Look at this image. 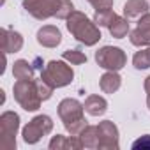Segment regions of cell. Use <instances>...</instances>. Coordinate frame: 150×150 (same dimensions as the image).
<instances>
[{
    "label": "cell",
    "mask_w": 150,
    "mask_h": 150,
    "mask_svg": "<svg viewBox=\"0 0 150 150\" xmlns=\"http://www.w3.org/2000/svg\"><path fill=\"white\" fill-rule=\"evenodd\" d=\"M67 30L72 34V37L76 39L78 42L85 44V46H94L99 42L101 39V30L96 25L94 20H88L85 13L74 11L67 20Z\"/></svg>",
    "instance_id": "2"
},
{
    "label": "cell",
    "mask_w": 150,
    "mask_h": 150,
    "mask_svg": "<svg viewBox=\"0 0 150 150\" xmlns=\"http://www.w3.org/2000/svg\"><path fill=\"white\" fill-rule=\"evenodd\" d=\"M132 148L134 150H150V134H145V136L138 138L132 143Z\"/></svg>",
    "instance_id": "25"
},
{
    "label": "cell",
    "mask_w": 150,
    "mask_h": 150,
    "mask_svg": "<svg viewBox=\"0 0 150 150\" xmlns=\"http://www.w3.org/2000/svg\"><path fill=\"white\" fill-rule=\"evenodd\" d=\"M143 87H145V92H146V94H150V76H146V78H145Z\"/></svg>",
    "instance_id": "27"
},
{
    "label": "cell",
    "mask_w": 150,
    "mask_h": 150,
    "mask_svg": "<svg viewBox=\"0 0 150 150\" xmlns=\"http://www.w3.org/2000/svg\"><path fill=\"white\" fill-rule=\"evenodd\" d=\"M41 78L50 83L53 88H62L72 83L74 78V71L69 64H65V60H51L48 62L42 71H41Z\"/></svg>",
    "instance_id": "3"
},
{
    "label": "cell",
    "mask_w": 150,
    "mask_h": 150,
    "mask_svg": "<svg viewBox=\"0 0 150 150\" xmlns=\"http://www.w3.org/2000/svg\"><path fill=\"white\" fill-rule=\"evenodd\" d=\"M48 146L51 150H65V148H69V138H65L62 134H57V136L51 138V141H50Z\"/></svg>",
    "instance_id": "24"
},
{
    "label": "cell",
    "mask_w": 150,
    "mask_h": 150,
    "mask_svg": "<svg viewBox=\"0 0 150 150\" xmlns=\"http://www.w3.org/2000/svg\"><path fill=\"white\" fill-rule=\"evenodd\" d=\"M99 148L101 150H118V127L111 120L99 122Z\"/></svg>",
    "instance_id": "8"
},
{
    "label": "cell",
    "mask_w": 150,
    "mask_h": 150,
    "mask_svg": "<svg viewBox=\"0 0 150 150\" xmlns=\"http://www.w3.org/2000/svg\"><path fill=\"white\" fill-rule=\"evenodd\" d=\"M35 85H37V92H39V96H41L42 101H48V99L53 96V90H55V88H53L50 83H46L42 78L35 80Z\"/></svg>",
    "instance_id": "23"
},
{
    "label": "cell",
    "mask_w": 150,
    "mask_h": 150,
    "mask_svg": "<svg viewBox=\"0 0 150 150\" xmlns=\"http://www.w3.org/2000/svg\"><path fill=\"white\" fill-rule=\"evenodd\" d=\"M34 71L35 65L25 58H20L13 64V74L16 80H34Z\"/></svg>",
    "instance_id": "16"
},
{
    "label": "cell",
    "mask_w": 150,
    "mask_h": 150,
    "mask_svg": "<svg viewBox=\"0 0 150 150\" xmlns=\"http://www.w3.org/2000/svg\"><path fill=\"white\" fill-rule=\"evenodd\" d=\"M80 139L85 148H99V127L97 125H87L83 132L80 134Z\"/></svg>",
    "instance_id": "17"
},
{
    "label": "cell",
    "mask_w": 150,
    "mask_h": 150,
    "mask_svg": "<svg viewBox=\"0 0 150 150\" xmlns=\"http://www.w3.org/2000/svg\"><path fill=\"white\" fill-rule=\"evenodd\" d=\"M53 131V120L51 117L48 115H37L34 117L21 131V136H23V141L28 143V145H35L42 136L50 134Z\"/></svg>",
    "instance_id": "7"
},
{
    "label": "cell",
    "mask_w": 150,
    "mask_h": 150,
    "mask_svg": "<svg viewBox=\"0 0 150 150\" xmlns=\"http://www.w3.org/2000/svg\"><path fill=\"white\" fill-rule=\"evenodd\" d=\"M122 85V78L118 71H106L99 78V87L104 94H115Z\"/></svg>",
    "instance_id": "13"
},
{
    "label": "cell",
    "mask_w": 150,
    "mask_h": 150,
    "mask_svg": "<svg viewBox=\"0 0 150 150\" xmlns=\"http://www.w3.org/2000/svg\"><path fill=\"white\" fill-rule=\"evenodd\" d=\"M83 111H85V106L78 99L67 97V99H62L58 103V117L64 124L83 118Z\"/></svg>",
    "instance_id": "9"
},
{
    "label": "cell",
    "mask_w": 150,
    "mask_h": 150,
    "mask_svg": "<svg viewBox=\"0 0 150 150\" xmlns=\"http://www.w3.org/2000/svg\"><path fill=\"white\" fill-rule=\"evenodd\" d=\"M111 37L115 39H124L127 34H129V20L127 18H122V16H117L113 20V23L108 27Z\"/></svg>",
    "instance_id": "18"
},
{
    "label": "cell",
    "mask_w": 150,
    "mask_h": 150,
    "mask_svg": "<svg viewBox=\"0 0 150 150\" xmlns=\"http://www.w3.org/2000/svg\"><path fill=\"white\" fill-rule=\"evenodd\" d=\"M150 9V2L146 0H127L124 4V14L125 18H141L143 14H146Z\"/></svg>",
    "instance_id": "14"
},
{
    "label": "cell",
    "mask_w": 150,
    "mask_h": 150,
    "mask_svg": "<svg viewBox=\"0 0 150 150\" xmlns=\"http://www.w3.org/2000/svg\"><path fill=\"white\" fill-rule=\"evenodd\" d=\"M96 62L106 71H120L127 64V55L118 46H103L96 51Z\"/></svg>",
    "instance_id": "6"
},
{
    "label": "cell",
    "mask_w": 150,
    "mask_h": 150,
    "mask_svg": "<svg viewBox=\"0 0 150 150\" xmlns=\"http://www.w3.org/2000/svg\"><path fill=\"white\" fill-rule=\"evenodd\" d=\"M20 129V115L14 111H4L0 115V148L14 150L16 134Z\"/></svg>",
    "instance_id": "5"
},
{
    "label": "cell",
    "mask_w": 150,
    "mask_h": 150,
    "mask_svg": "<svg viewBox=\"0 0 150 150\" xmlns=\"http://www.w3.org/2000/svg\"><path fill=\"white\" fill-rule=\"evenodd\" d=\"M146 108H148V110H150V94H148V96H146Z\"/></svg>",
    "instance_id": "28"
},
{
    "label": "cell",
    "mask_w": 150,
    "mask_h": 150,
    "mask_svg": "<svg viewBox=\"0 0 150 150\" xmlns=\"http://www.w3.org/2000/svg\"><path fill=\"white\" fill-rule=\"evenodd\" d=\"M0 41H2V51L7 53H16L23 48V35L20 32L2 28L0 30Z\"/></svg>",
    "instance_id": "11"
},
{
    "label": "cell",
    "mask_w": 150,
    "mask_h": 150,
    "mask_svg": "<svg viewBox=\"0 0 150 150\" xmlns=\"http://www.w3.org/2000/svg\"><path fill=\"white\" fill-rule=\"evenodd\" d=\"M85 111L88 113V115H92V117H101V115H104L106 113V110H108V101L104 99V97H101V96H88L87 99H85Z\"/></svg>",
    "instance_id": "15"
},
{
    "label": "cell",
    "mask_w": 150,
    "mask_h": 150,
    "mask_svg": "<svg viewBox=\"0 0 150 150\" xmlns=\"http://www.w3.org/2000/svg\"><path fill=\"white\" fill-rule=\"evenodd\" d=\"M115 18H117V14L113 9H97L94 14V21L97 27H110Z\"/></svg>",
    "instance_id": "19"
},
{
    "label": "cell",
    "mask_w": 150,
    "mask_h": 150,
    "mask_svg": "<svg viewBox=\"0 0 150 150\" xmlns=\"http://www.w3.org/2000/svg\"><path fill=\"white\" fill-rule=\"evenodd\" d=\"M88 4L97 11V9H111L113 0H88Z\"/></svg>",
    "instance_id": "26"
},
{
    "label": "cell",
    "mask_w": 150,
    "mask_h": 150,
    "mask_svg": "<svg viewBox=\"0 0 150 150\" xmlns=\"http://www.w3.org/2000/svg\"><path fill=\"white\" fill-rule=\"evenodd\" d=\"M37 42L44 48H57L62 42V34L55 25H44L37 30Z\"/></svg>",
    "instance_id": "12"
},
{
    "label": "cell",
    "mask_w": 150,
    "mask_h": 150,
    "mask_svg": "<svg viewBox=\"0 0 150 150\" xmlns=\"http://www.w3.org/2000/svg\"><path fill=\"white\" fill-rule=\"evenodd\" d=\"M13 94L16 103L25 110V111H37L41 108V96L37 92L35 80H18L13 85Z\"/></svg>",
    "instance_id": "4"
},
{
    "label": "cell",
    "mask_w": 150,
    "mask_h": 150,
    "mask_svg": "<svg viewBox=\"0 0 150 150\" xmlns=\"http://www.w3.org/2000/svg\"><path fill=\"white\" fill-rule=\"evenodd\" d=\"M129 41H131V44L139 46V48L150 44V13H146L139 18L138 27L134 30H131Z\"/></svg>",
    "instance_id": "10"
},
{
    "label": "cell",
    "mask_w": 150,
    "mask_h": 150,
    "mask_svg": "<svg viewBox=\"0 0 150 150\" xmlns=\"http://www.w3.org/2000/svg\"><path fill=\"white\" fill-rule=\"evenodd\" d=\"M62 58L65 62L72 64V65H81V64L87 62V55L83 51H80V50H65L62 53Z\"/></svg>",
    "instance_id": "21"
},
{
    "label": "cell",
    "mask_w": 150,
    "mask_h": 150,
    "mask_svg": "<svg viewBox=\"0 0 150 150\" xmlns=\"http://www.w3.org/2000/svg\"><path fill=\"white\" fill-rule=\"evenodd\" d=\"M23 9L39 21L51 16L67 20L74 13V4L71 0H23Z\"/></svg>",
    "instance_id": "1"
},
{
    "label": "cell",
    "mask_w": 150,
    "mask_h": 150,
    "mask_svg": "<svg viewBox=\"0 0 150 150\" xmlns=\"http://www.w3.org/2000/svg\"><path fill=\"white\" fill-rule=\"evenodd\" d=\"M87 125H88V124H87L85 117L80 118V120H74V122H67V124H64V127L67 129V132H69L71 136H80Z\"/></svg>",
    "instance_id": "22"
},
{
    "label": "cell",
    "mask_w": 150,
    "mask_h": 150,
    "mask_svg": "<svg viewBox=\"0 0 150 150\" xmlns=\"http://www.w3.org/2000/svg\"><path fill=\"white\" fill-rule=\"evenodd\" d=\"M132 65L138 69V71H143V69H148L150 67V44L146 50H139L134 53L132 57Z\"/></svg>",
    "instance_id": "20"
}]
</instances>
